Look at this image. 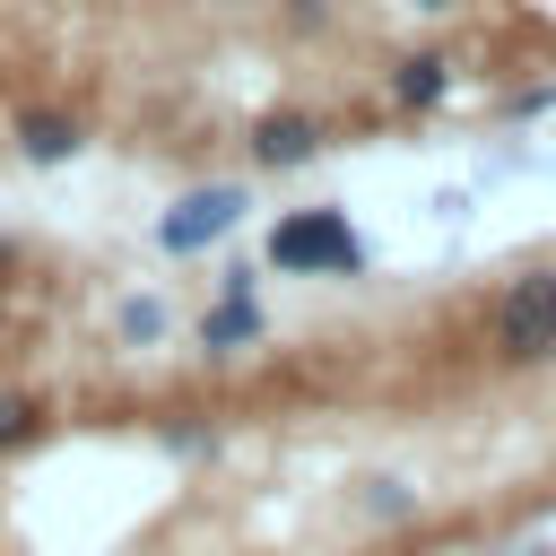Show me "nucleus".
<instances>
[{
  "mask_svg": "<svg viewBox=\"0 0 556 556\" xmlns=\"http://www.w3.org/2000/svg\"><path fill=\"white\" fill-rule=\"evenodd\" d=\"M382 104H391V113H434V104H452V52H434V43L400 52V61L382 70Z\"/></svg>",
  "mask_w": 556,
  "mask_h": 556,
  "instance_id": "39448f33",
  "label": "nucleus"
},
{
  "mask_svg": "<svg viewBox=\"0 0 556 556\" xmlns=\"http://www.w3.org/2000/svg\"><path fill=\"white\" fill-rule=\"evenodd\" d=\"M243 208H252V191L243 182H191V191H174L165 200V217H156V252H208V243H226L235 226H243Z\"/></svg>",
  "mask_w": 556,
  "mask_h": 556,
  "instance_id": "7ed1b4c3",
  "label": "nucleus"
},
{
  "mask_svg": "<svg viewBox=\"0 0 556 556\" xmlns=\"http://www.w3.org/2000/svg\"><path fill=\"white\" fill-rule=\"evenodd\" d=\"M269 339V313L252 304V295H217L208 313H200V348L208 356H243V348H261Z\"/></svg>",
  "mask_w": 556,
  "mask_h": 556,
  "instance_id": "0eeeda50",
  "label": "nucleus"
},
{
  "mask_svg": "<svg viewBox=\"0 0 556 556\" xmlns=\"http://www.w3.org/2000/svg\"><path fill=\"white\" fill-rule=\"evenodd\" d=\"M0 269H17V243H9V235H0Z\"/></svg>",
  "mask_w": 556,
  "mask_h": 556,
  "instance_id": "2eb2a0df",
  "label": "nucleus"
},
{
  "mask_svg": "<svg viewBox=\"0 0 556 556\" xmlns=\"http://www.w3.org/2000/svg\"><path fill=\"white\" fill-rule=\"evenodd\" d=\"M0 330H9V313H0Z\"/></svg>",
  "mask_w": 556,
  "mask_h": 556,
  "instance_id": "f3484780",
  "label": "nucleus"
},
{
  "mask_svg": "<svg viewBox=\"0 0 556 556\" xmlns=\"http://www.w3.org/2000/svg\"><path fill=\"white\" fill-rule=\"evenodd\" d=\"M486 556H495V547H486Z\"/></svg>",
  "mask_w": 556,
  "mask_h": 556,
  "instance_id": "a211bd4d",
  "label": "nucleus"
},
{
  "mask_svg": "<svg viewBox=\"0 0 556 556\" xmlns=\"http://www.w3.org/2000/svg\"><path fill=\"white\" fill-rule=\"evenodd\" d=\"M365 513H374V521H417V495H408L400 478H365Z\"/></svg>",
  "mask_w": 556,
  "mask_h": 556,
  "instance_id": "9d476101",
  "label": "nucleus"
},
{
  "mask_svg": "<svg viewBox=\"0 0 556 556\" xmlns=\"http://www.w3.org/2000/svg\"><path fill=\"white\" fill-rule=\"evenodd\" d=\"M217 295H252V261H226L217 269Z\"/></svg>",
  "mask_w": 556,
  "mask_h": 556,
  "instance_id": "9b49d317",
  "label": "nucleus"
},
{
  "mask_svg": "<svg viewBox=\"0 0 556 556\" xmlns=\"http://www.w3.org/2000/svg\"><path fill=\"white\" fill-rule=\"evenodd\" d=\"M261 252L278 278H365V243H356L348 208H287Z\"/></svg>",
  "mask_w": 556,
  "mask_h": 556,
  "instance_id": "f257e3e1",
  "label": "nucleus"
},
{
  "mask_svg": "<svg viewBox=\"0 0 556 556\" xmlns=\"http://www.w3.org/2000/svg\"><path fill=\"white\" fill-rule=\"evenodd\" d=\"M321 148H330V122H321L313 104H269V113L243 122V156H252V174H304Z\"/></svg>",
  "mask_w": 556,
  "mask_h": 556,
  "instance_id": "20e7f679",
  "label": "nucleus"
},
{
  "mask_svg": "<svg viewBox=\"0 0 556 556\" xmlns=\"http://www.w3.org/2000/svg\"><path fill=\"white\" fill-rule=\"evenodd\" d=\"M113 330H122V348H156V339L174 330V313H165L156 295H122V313H113Z\"/></svg>",
  "mask_w": 556,
  "mask_h": 556,
  "instance_id": "1a4fd4ad",
  "label": "nucleus"
},
{
  "mask_svg": "<svg viewBox=\"0 0 556 556\" xmlns=\"http://www.w3.org/2000/svg\"><path fill=\"white\" fill-rule=\"evenodd\" d=\"M486 348H495V365H556V269L539 261V269H521V278H504V295H495V313H486Z\"/></svg>",
  "mask_w": 556,
  "mask_h": 556,
  "instance_id": "f03ea898",
  "label": "nucleus"
},
{
  "mask_svg": "<svg viewBox=\"0 0 556 556\" xmlns=\"http://www.w3.org/2000/svg\"><path fill=\"white\" fill-rule=\"evenodd\" d=\"M43 426H52V400L43 391H0V460L26 452V443H43Z\"/></svg>",
  "mask_w": 556,
  "mask_h": 556,
  "instance_id": "6e6552de",
  "label": "nucleus"
},
{
  "mask_svg": "<svg viewBox=\"0 0 556 556\" xmlns=\"http://www.w3.org/2000/svg\"><path fill=\"white\" fill-rule=\"evenodd\" d=\"M521 556H556V547H521Z\"/></svg>",
  "mask_w": 556,
  "mask_h": 556,
  "instance_id": "dca6fc26",
  "label": "nucleus"
},
{
  "mask_svg": "<svg viewBox=\"0 0 556 556\" xmlns=\"http://www.w3.org/2000/svg\"><path fill=\"white\" fill-rule=\"evenodd\" d=\"M9 139H17L26 165H70V156L87 148V122H78L70 104H26V113L9 122Z\"/></svg>",
  "mask_w": 556,
  "mask_h": 556,
  "instance_id": "423d86ee",
  "label": "nucleus"
},
{
  "mask_svg": "<svg viewBox=\"0 0 556 556\" xmlns=\"http://www.w3.org/2000/svg\"><path fill=\"white\" fill-rule=\"evenodd\" d=\"M165 452H208V426H165Z\"/></svg>",
  "mask_w": 556,
  "mask_h": 556,
  "instance_id": "f8f14e48",
  "label": "nucleus"
},
{
  "mask_svg": "<svg viewBox=\"0 0 556 556\" xmlns=\"http://www.w3.org/2000/svg\"><path fill=\"white\" fill-rule=\"evenodd\" d=\"M408 9H417V17H452L460 0H408Z\"/></svg>",
  "mask_w": 556,
  "mask_h": 556,
  "instance_id": "4468645a",
  "label": "nucleus"
},
{
  "mask_svg": "<svg viewBox=\"0 0 556 556\" xmlns=\"http://www.w3.org/2000/svg\"><path fill=\"white\" fill-rule=\"evenodd\" d=\"M287 26H330V0H295V9H287Z\"/></svg>",
  "mask_w": 556,
  "mask_h": 556,
  "instance_id": "ddd939ff",
  "label": "nucleus"
}]
</instances>
